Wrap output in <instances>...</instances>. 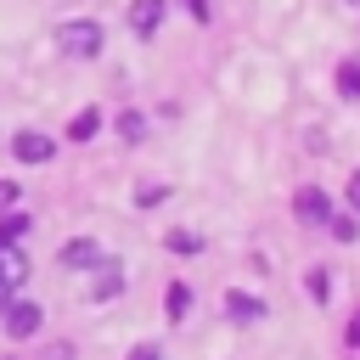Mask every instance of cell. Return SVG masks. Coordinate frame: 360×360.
I'll return each mask as SVG.
<instances>
[{"mask_svg": "<svg viewBox=\"0 0 360 360\" xmlns=\"http://www.w3.org/2000/svg\"><path fill=\"white\" fill-rule=\"evenodd\" d=\"M101 135V107H79L68 118V141H96Z\"/></svg>", "mask_w": 360, "mask_h": 360, "instance_id": "10", "label": "cell"}, {"mask_svg": "<svg viewBox=\"0 0 360 360\" xmlns=\"http://www.w3.org/2000/svg\"><path fill=\"white\" fill-rule=\"evenodd\" d=\"M343 343H349V349H354V354H360V309H354V315H349V326H343Z\"/></svg>", "mask_w": 360, "mask_h": 360, "instance_id": "22", "label": "cell"}, {"mask_svg": "<svg viewBox=\"0 0 360 360\" xmlns=\"http://www.w3.org/2000/svg\"><path fill=\"white\" fill-rule=\"evenodd\" d=\"M158 202H169V186H163V180H152V186L135 191V208H158Z\"/></svg>", "mask_w": 360, "mask_h": 360, "instance_id": "18", "label": "cell"}, {"mask_svg": "<svg viewBox=\"0 0 360 360\" xmlns=\"http://www.w3.org/2000/svg\"><path fill=\"white\" fill-rule=\"evenodd\" d=\"M338 96H343V101H360V62H354V56L338 62Z\"/></svg>", "mask_w": 360, "mask_h": 360, "instance_id": "15", "label": "cell"}, {"mask_svg": "<svg viewBox=\"0 0 360 360\" xmlns=\"http://www.w3.org/2000/svg\"><path fill=\"white\" fill-rule=\"evenodd\" d=\"M124 292V259H112V253H101L96 264H90V304H112Z\"/></svg>", "mask_w": 360, "mask_h": 360, "instance_id": "3", "label": "cell"}, {"mask_svg": "<svg viewBox=\"0 0 360 360\" xmlns=\"http://www.w3.org/2000/svg\"><path fill=\"white\" fill-rule=\"evenodd\" d=\"M219 309H225V321H231V326H259V321L270 315V304H264L259 292H248V287H225Z\"/></svg>", "mask_w": 360, "mask_h": 360, "instance_id": "4", "label": "cell"}, {"mask_svg": "<svg viewBox=\"0 0 360 360\" xmlns=\"http://www.w3.org/2000/svg\"><path fill=\"white\" fill-rule=\"evenodd\" d=\"M180 6H186V11L197 17V22H208V0H180Z\"/></svg>", "mask_w": 360, "mask_h": 360, "instance_id": "23", "label": "cell"}, {"mask_svg": "<svg viewBox=\"0 0 360 360\" xmlns=\"http://www.w3.org/2000/svg\"><path fill=\"white\" fill-rule=\"evenodd\" d=\"M354 6H360V0H354Z\"/></svg>", "mask_w": 360, "mask_h": 360, "instance_id": "26", "label": "cell"}, {"mask_svg": "<svg viewBox=\"0 0 360 360\" xmlns=\"http://www.w3.org/2000/svg\"><path fill=\"white\" fill-rule=\"evenodd\" d=\"M124 360H163V349H158V343H135Z\"/></svg>", "mask_w": 360, "mask_h": 360, "instance_id": "21", "label": "cell"}, {"mask_svg": "<svg viewBox=\"0 0 360 360\" xmlns=\"http://www.w3.org/2000/svg\"><path fill=\"white\" fill-rule=\"evenodd\" d=\"M34 360H79V349H73V338H51Z\"/></svg>", "mask_w": 360, "mask_h": 360, "instance_id": "17", "label": "cell"}, {"mask_svg": "<svg viewBox=\"0 0 360 360\" xmlns=\"http://www.w3.org/2000/svg\"><path fill=\"white\" fill-rule=\"evenodd\" d=\"M321 231H332V242H343V248H349V242H360V214H349V208L338 214V208H332V219H326Z\"/></svg>", "mask_w": 360, "mask_h": 360, "instance_id": "11", "label": "cell"}, {"mask_svg": "<svg viewBox=\"0 0 360 360\" xmlns=\"http://www.w3.org/2000/svg\"><path fill=\"white\" fill-rule=\"evenodd\" d=\"M292 219H298V225H326V219H332V197H326L321 186H298V191H292Z\"/></svg>", "mask_w": 360, "mask_h": 360, "instance_id": "6", "label": "cell"}, {"mask_svg": "<svg viewBox=\"0 0 360 360\" xmlns=\"http://www.w3.org/2000/svg\"><path fill=\"white\" fill-rule=\"evenodd\" d=\"M28 214H17V208H0V248H11V242H22L28 236Z\"/></svg>", "mask_w": 360, "mask_h": 360, "instance_id": "14", "label": "cell"}, {"mask_svg": "<svg viewBox=\"0 0 360 360\" xmlns=\"http://www.w3.org/2000/svg\"><path fill=\"white\" fill-rule=\"evenodd\" d=\"M0 360H22V354H0Z\"/></svg>", "mask_w": 360, "mask_h": 360, "instance_id": "25", "label": "cell"}, {"mask_svg": "<svg viewBox=\"0 0 360 360\" xmlns=\"http://www.w3.org/2000/svg\"><path fill=\"white\" fill-rule=\"evenodd\" d=\"M101 39H107V34H101V22H96V17H68V22L56 28L62 56H79V62H84V56H96V51H101Z\"/></svg>", "mask_w": 360, "mask_h": 360, "instance_id": "2", "label": "cell"}, {"mask_svg": "<svg viewBox=\"0 0 360 360\" xmlns=\"http://www.w3.org/2000/svg\"><path fill=\"white\" fill-rule=\"evenodd\" d=\"M0 332L11 338V343H28V338H39L45 332V304H34V298H11L6 304V315H0Z\"/></svg>", "mask_w": 360, "mask_h": 360, "instance_id": "1", "label": "cell"}, {"mask_svg": "<svg viewBox=\"0 0 360 360\" xmlns=\"http://www.w3.org/2000/svg\"><path fill=\"white\" fill-rule=\"evenodd\" d=\"M343 202H349V214H360V169L349 174V186H343Z\"/></svg>", "mask_w": 360, "mask_h": 360, "instance_id": "19", "label": "cell"}, {"mask_svg": "<svg viewBox=\"0 0 360 360\" xmlns=\"http://www.w3.org/2000/svg\"><path fill=\"white\" fill-rule=\"evenodd\" d=\"M191 309H197L191 281H169V287H163V321H169V326H180V321H191Z\"/></svg>", "mask_w": 360, "mask_h": 360, "instance_id": "8", "label": "cell"}, {"mask_svg": "<svg viewBox=\"0 0 360 360\" xmlns=\"http://www.w3.org/2000/svg\"><path fill=\"white\" fill-rule=\"evenodd\" d=\"M11 298H17V287H11L6 276H0V315H6V304H11Z\"/></svg>", "mask_w": 360, "mask_h": 360, "instance_id": "24", "label": "cell"}, {"mask_svg": "<svg viewBox=\"0 0 360 360\" xmlns=\"http://www.w3.org/2000/svg\"><path fill=\"white\" fill-rule=\"evenodd\" d=\"M11 158L28 163V169H39V163L56 158V135H45V129H17V135H11Z\"/></svg>", "mask_w": 360, "mask_h": 360, "instance_id": "5", "label": "cell"}, {"mask_svg": "<svg viewBox=\"0 0 360 360\" xmlns=\"http://www.w3.org/2000/svg\"><path fill=\"white\" fill-rule=\"evenodd\" d=\"M163 22V0H129V34L135 39H152Z\"/></svg>", "mask_w": 360, "mask_h": 360, "instance_id": "9", "label": "cell"}, {"mask_svg": "<svg viewBox=\"0 0 360 360\" xmlns=\"http://www.w3.org/2000/svg\"><path fill=\"white\" fill-rule=\"evenodd\" d=\"M304 298H309V304H326V298H332V270H326V264H309V270H304Z\"/></svg>", "mask_w": 360, "mask_h": 360, "instance_id": "13", "label": "cell"}, {"mask_svg": "<svg viewBox=\"0 0 360 360\" xmlns=\"http://www.w3.org/2000/svg\"><path fill=\"white\" fill-rule=\"evenodd\" d=\"M118 135H124V141L135 146V141L146 135V112H118Z\"/></svg>", "mask_w": 360, "mask_h": 360, "instance_id": "16", "label": "cell"}, {"mask_svg": "<svg viewBox=\"0 0 360 360\" xmlns=\"http://www.w3.org/2000/svg\"><path fill=\"white\" fill-rule=\"evenodd\" d=\"M163 248H169V253H180V259H197V253H202V236H197V231H186V225H174V231H163Z\"/></svg>", "mask_w": 360, "mask_h": 360, "instance_id": "12", "label": "cell"}, {"mask_svg": "<svg viewBox=\"0 0 360 360\" xmlns=\"http://www.w3.org/2000/svg\"><path fill=\"white\" fill-rule=\"evenodd\" d=\"M101 253H107V248H101L96 236H68L56 259H62V270H90V264H96Z\"/></svg>", "mask_w": 360, "mask_h": 360, "instance_id": "7", "label": "cell"}, {"mask_svg": "<svg viewBox=\"0 0 360 360\" xmlns=\"http://www.w3.org/2000/svg\"><path fill=\"white\" fill-rule=\"evenodd\" d=\"M17 197H22V186L17 180H0V208H17Z\"/></svg>", "mask_w": 360, "mask_h": 360, "instance_id": "20", "label": "cell"}]
</instances>
